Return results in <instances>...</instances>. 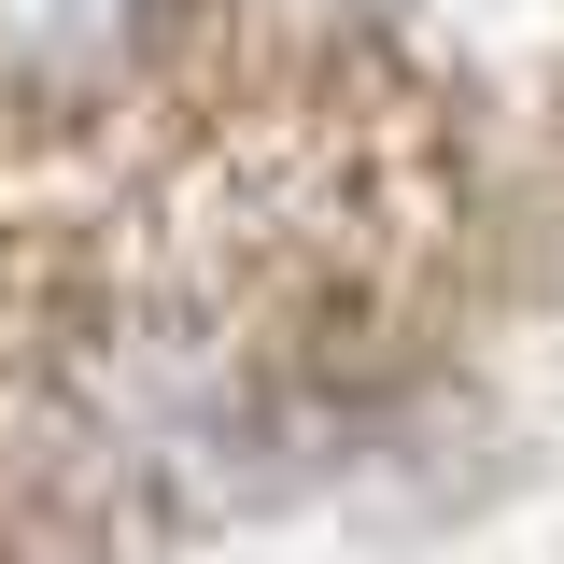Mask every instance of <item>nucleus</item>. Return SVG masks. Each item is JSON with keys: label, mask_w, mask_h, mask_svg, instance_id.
<instances>
[{"label": "nucleus", "mask_w": 564, "mask_h": 564, "mask_svg": "<svg viewBox=\"0 0 564 564\" xmlns=\"http://www.w3.org/2000/svg\"><path fill=\"white\" fill-rule=\"evenodd\" d=\"M141 29L155 0H0V99H99Z\"/></svg>", "instance_id": "f257e3e1"}]
</instances>
